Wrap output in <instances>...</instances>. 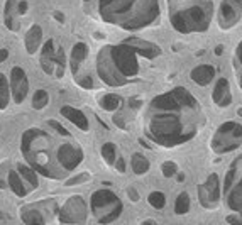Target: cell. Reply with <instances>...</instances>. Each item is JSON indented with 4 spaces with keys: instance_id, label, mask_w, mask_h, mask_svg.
I'll list each match as a JSON object with an SVG mask.
<instances>
[{
    "instance_id": "cell-1",
    "label": "cell",
    "mask_w": 242,
    "mask_h": 225,
    "mask_svg": "<svg viewBox=\"0 0 242 225\" xmlns=\"http://www.w3.org/2000/svg\"><path fill=\"white\" fill-rule=\"evenodd\" d=\"M186 93V92H185ZM175 95L169 100L161 98L151 105L153 114L149 117L151 136L156 141L175 144L178 141H186L197 132L200 125V105L188 95Z\"/></svg>"
}]
</instances>
